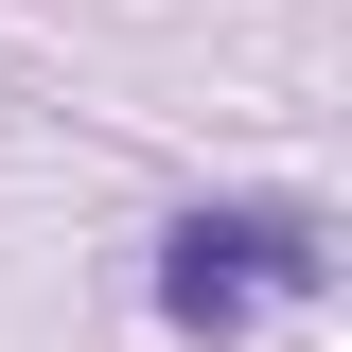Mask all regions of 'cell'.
<instances>
[{
	"label": "cell",
	"instance_id": "1",
	"mask_svg": "<svg viewBox=\"0 0 352 352\" xmlns=\"http://www.w3.org/2000/svg\"><path fill=\"white\" fill-rule=\"evenodd\" d=\"M317 212H282V194H229V212H176L159 229V317L176 335H247V317L317 300Z\"/></svg>",
	"mask_w": 352,
	"mask_h": 352
}]
</instances>
